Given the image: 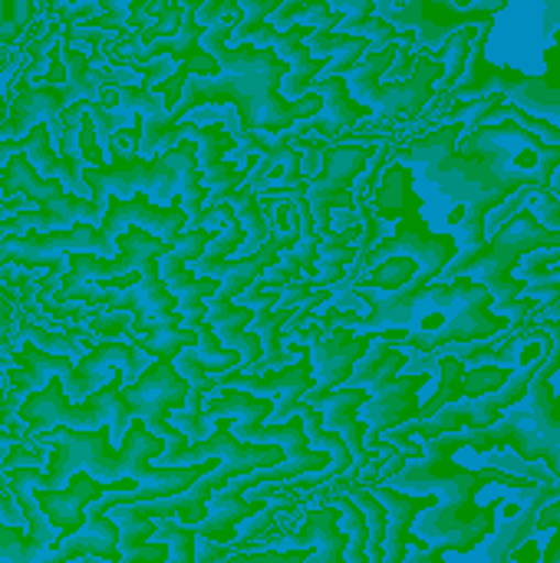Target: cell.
I'll return each instance as SVG.
<instances>
[{
    "instance_id": "obj_40",
    "label": "cell",
    "mask_w": 560,
    "mask_h": 563,
    "mask_svg": "<svg viewBox=\"0 0 560 563\" xmlns=\"http://www.w3.org/2000/svg\"><path fill=\"white\" fill-rule=\"evenodd\" d=\"M208 241H211V234L208 231H182L178 238H175V244H172V251L165 254L172 264H182V267H195L198 261H201V254H205V247H208Z\"/></svg>"
},
{
    "instance_id": "obj_5",
    "label": "cell",
    "mask_w": 560,
    "mask_h": 563,
    "mask_svg": "<svg viewBox=\"0 0 560 563\" xmlns=\"http://www.w3.org/2000/svg\"><path fill=\"white\" fill-rule=\"evenodd\" d=\"M560 366V323H551V353L541 363V369L535 373L525 399L508 409L495 426L482 429V432H452V435H439L432 439L436 449L442 452H459V449H475V452H488L498 445H512L518 459L525 462H548V468L560 478V412L554 406V389H551V376Z\"/></svg>"
},
{
    "instance_id": "obj_3",
    "label": "cell",
    "mask_w": 560,
    "mask_h": 563,
    "mask_svg": "<svg viewBox=\"0 0 560 563\" xmlns=\"http://www.w3.org/2000/svg\"><path fill=\"white\" fill-rule=\"evenodd\" d=\"M426 459L409 462L396 478L386 482V488L409 495V498H439L429 511H422L413 528L419 538L432 544V551H472L495 525V508L479 511L475 495L485 485H518L515 475L505 472H465L449 462V452L436 449L432 442L422 445ZM521 488V485H518Z\"/></svg>"
},
{
    "instance_id": "obj_50",
    "label": "cell",
    "mask_w": 560,
    "mask_h": 563,
    "mask_svg": "<svg viewBox=\"0 0 560 563\" xmlns=\"http://www.w3.org/2000/svg\"><path fill=\"white\" fill-rule=\"evenodd\" d=\"M231 563H307V554H277V551H261V554H234Z\"/></svg>"
},
{
    "instance_id": "obj_24",
    "label": "cell",
    "mask_w": 560,
    "mask_h": 563,
    "mask_svg": "<svg viewBox=\"0 0 560 563\" xmlns=\"http://www.w3.org/2000/svg\"><path fill=\"white\" fill-rule=\"evenodd\" d=\"M386 511V544H383V563H403L406 561V534L413 528V521L432 508V498H409V495H399L386 485H373L366 488Z\"/></svg>"
},
{
    "instance_id": "obj_28",
    "label": "cell",
    "mask_w": 560,
    "mask_h": 563,
    "mask_svg": "<svg viewBox=\"0 0 560 563\" xmlns=\"http://www.w3.org/2000/svg\"><path fill=\"white\" fill-rule=\"evenodd\" d=\"M307 53L314 59H323L327 69L317 76V79H333V76H347L370 49L366 40L360 36H340V33H323V30H314L307 40H304Z\"/></svg>"
},
{
    "instance_id": "obj_26",
    "label": "cell",
    "mask_w": 560,
    "mask_h": 563,
    "mask_svg": "<svg viewBox=\"0 0 560 563\" xmlns=\"http://www.w3.org/2000/svg\"><path fill=\"white\" fill-rule=\"evenodd\" d=\"M149 366H152V360L145 356V353H139L132 343H119V340H109V343H102V346H96V350H89L79 363H76V369L83 373V376H92V373H99V369H116L119 376H122V386L129 389V386H135L145 373H149Z\"/></svg>"
},
{
    "instance_id": "obj_59",
    "label": "cell",
    "mask_w": 560,
    "mask_h": 563,
    "mask_svg": "<svg viewBox=\"0 0 560 563\" xmlns=\"http://www.w3.org/2000/svg\"><path fill=\"white\" fill-rule=\"evenodd\" d=\"M307 563H317V561H310V554H307Z\"/></svg>"
},
{
    "instance_id": "obj_30",
    "label": "cell",
    "mask_w": 560,
    "mask_h": 563,
    "mask_svg": "<svg viewBox=\"0 0 560 563\" xmlns=\"http://www.w3.org/2000/svg\"><path fill=\"white\" fill-rule=\"evenodd\" d=\"M224 208H228V211L234 214V221L244 228V244L234 251L231 261H248V257H254V254L271 241V224H267V218H264V208H261L257 195L248 191V188H238L234 195L224 198Z\"/></svg>"
},
{
    "instance_id": "obj_33",
    "label": "cell",
    "mask_w": 560,
    "mask_h": 563,
    "mask_svg": "<svg viewBox=\"0 0 560 563\" xmlns=\"http://www.w3.org/2000/svg\"><path fill=\"white\" fill-rule=\"evenodd\" d=\"M125 343H135L139 353L155 360H175L182 350L198 346V330H182L178 323H162L149 330L145 336H125Z\"/></svg>"
},
{
    "instance_id": "obj_45",
    "label": "cell",
    "mask_w": 560,
    "mask_h": 563,
    "mask_svg": "<svg viewBox=\"0 0 560 563\" xmlns=\"http://www.w3.org/2000/svg\"><path fill=\"white\" fill-rule=\"evenodd\" d=\"M314 294V284L310 280H290L281 287V300H277V310H297L300 303H307Z\"/></svg>"
},
{
    "instance_id": "obj_57",
    "label": "cell",
    "mask_w": 560,
    "mask_h": 563,
    "mask_svg": "<svg viewBox=\"0 0 560 563\" xmlns=\"http://www.w3.org/2000/svg\"><path fill=\"white\" fill-rule=\"evenodd\" d=\"M551 389H554V396H560V366H558V373L551 376Z\"/></svg>"
},
{
    "instance_id": "obj_19",
    "label": "cell",
    "mask_w": 560,
    "mask_h": 563,
    "mask_svg": "<svg viewBox=\"0 0 560 563\" xmlns=\"http://www.w3.org/2000/svg\"><path fill=\"white\" fill-rule=\"evenodd\" d=\"M36 125H46L53 152H63V92L56 86H36V89H23L13 106H10V119L0 125V145L3 142H20L26 139Z\"/></svg>"
},
{
    "instance_id": "obj_17",
    "label": "cell",
    "mask_w": 560,
    "mask_h": 563,
    "mask_svg": "<svg viewBox=\"0 0 560 563\" xmlns=\"http://www.w3.org/2000/svg\"><path fill=\"white\" fill-rule=\"evenodd\" d=\"M76 224H89V228H102V214L92 208V201L73 198V195H59L33 211H17L10 218L0 221V241L7 238H30L36 234H59V231H73Z\"/></svg>"
},
{
    "instance_id": "obj_14",
    "label": "cell",
    "mask_w": 560,
    "mask_h": 563,
    "mask_svg": "<svg viewBox=\"0 0 560 563\" xmlns=\"http://www.w3.org/2000/svg\"><path fill=\"white\" fill-rule=\"evenodd\" d=\"M208 383H211V393H218V389H234V393H244V396H254V399H271V402H274V412H271L267 422L284 426V422H290L294 406L314 389L310 353L300 356L294 366L277 369V373H267V376L221 373V376H208Z\"/></svg>"
},
{
    "instance_id": "obj_29",
    "label": "cell",
    "mask_w": 560,
    "mask_h": 563,
    "mask_svg": "<svg viewBox=\"0 0 560 563\" xmlns=\"http://www.w3.org/2000/svg\"><path fill=\"white\" fill-rule=\"evenodd\" d=\"M274 412L271 399H254L234 389H218L215 399L201 409V426H221L224 419L231 422H244V426H264Z\"/></svg>"
},
{
    "instance_id": "obj_44",
    "label": "cell",
    "mask_w": 560,
    "mask_h": 563,
    "mask_svg": "<svg viewBox=\"0 0 560 563\" xmlns=\"http://www.w3.org/2000/svg\"><path fill=\"white\" fill-rule=\"evenodd\" d=\"M132 323H135L132 313H112V310H109V313H96V317L89 320V330H92V333H102V336H109V340H116V336L129 333Z\"/></svg>"
},
{
    "instance_id": "obj_35",
    "label": "cell",
    "mask_w": 560,
    "mask_h": 563,
    "mask_svg": "<svg viewBox=\"0 0 560 563\" xmlns=\"http://www.w3.org/2000/svg\"><path fill=\"white\" fill-rule=\"evenodd\" d=\"M330 508L340 515V531L350 538L347 551H343V563H370L366 558V541H370V528H366V518L360 515V508L353 505V498L347 495H333L327 498Z\"/></svg>"
},
{
    "instance_id": "obj_54",
    "label": "cell",
    "mask_w": 560,
    "mask_h": 563,
    "mask_svg": "<svg viewBox=\"0 0 560 563\" xmlns=\"http://www.w3.org/2000/svg\"><path fill=\"white\" fill-rule=\"evenodd\" d=\"M403 563H442V551H406V561Z\"/></svg>"
},
{
    "instance_id": "obj_51",
    "label": "cell",
    "mask_w": 560,
    "mask_h": 563,
    "mask_svg": "<svg viewBox=\"0 0 560 563\" xmlns=\"http://www.w3.org/2000/svg\"><path fill=\"white\" fill-rule=\"evenodd\" d=\"M327 7L333 13H343V16H373L376 13V3L373 0H330Z\"/></svg>"
},
{
    "instance_id": "obj_36",
    "label": "cell",
    "mask_w": 560,
    "mask_h": 563,
    "mask_svg": "<svg viewBox=\"0 0 560 563\" xmlns=\"http://www.w3.org/2000/svg\"><path fill=\"white\" fill-rule=\"evenodd\" d=\"M112 525L119 528V561L135 554L142 544H149V538L158 531V525L152 518H145L135 505H125V508H112Z\"/></svg>"
},
{
    "instance_id": "obj_6",
    "label": "cell",
    "mask_w": 560,
    "mask_h": 563,
    "mask_svg": "<svg viewBox=\"0 0 560 563\" xmlns=\"http://www.w3.org/2000/svg\"><path fill=\"white\" fill-rule=\"evenodd\" d=\"M535 251H560V231L541 228L535 221V214L525 208L502 231H495V238L462 271L459 280H472V284L485 287L488 297H492V313L502 317V320H508V323L512 320H521V317H535L541 307L531 303V300H521V290L525 287H518L512 280L515 264L525 254H535Z\"/></svg>"
},
{
    "instance_id": "obj_41",
    "label": "cell",
    "mask_w": 560,
    "mask_h": 563,
    "mask_svg": "<svg viewBox=\"0 0 560 563\" xmlns=\"http://www.w3.org/2000/svg\"><path fill=\"white\" fill-rule=\"evenodd\" d=\"M23 336H26L33 346H40L43 353H50V356H69L73 363H76V356H79V346H76L69 336L46 333V330H40V327H26V330H23ZM79 360H83V356H79Z\"/></svg>"
},
{
    "instance_id": "obj_23",
    "label": "cell",
    "mask_w": 560,
    "mask_h": 563,
    "mask_svg": "<svg viewBox=\"0 0 560 563\" xmlns=\"http://www.w3.org/2000/svg\"><path fill=\"white\" fill-rule=\"evenodd\" d=\"M79 558H99L106 563H119V528L112 525L109 515H86V525L63 538L53 551L33 563H69Z\"/></svg>"
},
{
    "instance_id": "obj_10",
    "label": "cell",
    "mask_w": 560,
    "mask_h": 563,
    "mask_svg": "<svg viewBox=\"0 0 560 563\" xmlns=\"http://www.w3.org/2000/svg\"><path fill=\"white\" fill-rule=\"evenodd\" d=\"M188 393L191 386L175 373L172 360H155L135 386L122 389V406L132 422H142L155 439L165 442L168 452H178V449H188V439L172 429L168 416L185 409Z\"/></svg>"
},
{
    "instance_id": "obj_49",
    "label": "cell",
    "mask_w": 560,
    "mask_h": 563,
    "mask_svg": "<svg viewBox=\"0 0 560 563\" xmlns=\"http://www.w3.org/2000/svg\"><path fill=\"white\" fill-rule=\"evenodd\" d=\"M195 563H231L234 554L228 551V544H215V541H198L195 538Z\"/></svg>"
},
{
    "instance_id": "obj_21",
    "label": "cell",
    "mask_w": 560,
    "mask_h": 563,
    "mask_svg": "<svg viewBox=\"0 0 560 563\" xmlns=\"http://www.w3.org/2000/svg\"><path fill=\"white\" fill-rule=\"evenodd\" d=\"M350 538L340 531V515L333 508H317L307 511V518L300 521L297 534L290 538H277L271 548L264 551H277V554H297V551H314L310 561L317 563H343Z\"/></svg>"
},
{
    "instance_id": "obj_52",
    "label": "cell",
    "mask_w": 560,
    "mask_h": 563,
    "mask_svg": "<svg viewBox=\"0 0 560 563\" xmlns=\"http://www.w3.org/2000/svg\"><path fill=\"white\" fill-rule=\"evenodd\" d=\"M535 528H558V541H554V548H551V561L548 563H560V501L554 508H545V511H538V518H535Z\"/></svg>"
},
{
    "instance_id": "obj_56",
    "label": "cell",
    "mask_w": 560,
    "mask_h": 563,
    "mask_svg": "<svg viewBox=\"0 0 560 563\" xmlns=\"http://www.w3.org/2000/svg\"><path fill=\"white\" fill-rule=\"evenodd\" d=\"M541 317H545V323H560V297L554 303L541 307Z\"/></svg>"
},
{
    "instance_id": "obj_22",
    "label": "cell",
    "mask_w": 560,
    "mask_h": 563,
    "mask_svg": "<svg viewBox=\"0 0 560 563\" xmlns=\"http://www.w3.org/2000/svg\"><path fill=\"white\" fill-rule=\"evenodd\" d=\"M307 96H320V112L317 115H310V119H304V122H297L294 129H290V135H294V142L297 139H304L307 132H320V135H327V139H333V135H343V129L347 125H353L360 115H366V109H360L353 99H350V92H347V79L343 76H333V79H317L310 89H307Z\"/></svg>"
},
{
    "instance_id": "obj_55",
    "label": "cell",
    "mask_w": 560,
    "mask_h": 563,
    "mask_svg": "<svg viewBox=\"0 0 560 563\" xmlns=\"http://www.w3.org/2000/svg\"><path fill=\"white\" fill-rule=\"evenodd\" d=\"M7 330H10V300L0 297V343L7 340Z\"/></svg>"
},
{
    "instance_id": "obj_37",
    "label": "cell",
    "mask_w": 560,
    "mask_h": 563,
    "mask_svg": "<svg viewBox=\"0 0 560 563\" xmlns=\"http://www.w3.org/2000/svg\"><path fill=\"white\" fill-rule=\"evenodd\" d=\"M188 350H191L195 363H198L208 376L234 373L238 363H241V356H238L234 350H224V346L218 343V336H215V330H211L208 323L198 327V346H188Z\"/></svg>"
},
{
    "instance_id": "obj_1",
    "label": "cell",
    "mask_w": 560,
    "mask_h": 563,
    "mask_svg": "<svg viewBox=\"0 0 560 563\" xmlns=\"http://www.w3.org/2000/svg\"><path fill=\"white\" fill-rule=\"evenodd\" d=\"M241 23V10H228L211 30L198 36V49L208 53L218 63L215 76H188L182 99L172 109V122L178 125L191 109L201 106H218L228 102L244 132H290L297 122L310 119L320 112V96H304L300 102H284L281 99V79H284V63L271 49H254V46H238L228 49L231 30Z\"/></svg>"
},
{
    "instance_id": "obj_20",
    "label": "cell",
    "mask_w": 560,
    "mask_h": 563,
    "mask_svg": "<svg viewBox=\"0 0 560 563\" xmlns=\"http://www.w3.org/2000/svg\"><path fill=\"white\" fill-rule=\"evenodd\" d=\"M135 488H139L135 482L99 485V482H92L89 475H73L69 485L59 488V492H43V488H36V501H40L43 515L50 518V525H53L63 538H69V534H76V531L86 525V508H89L92 501H99L102 495H112V492H135Z\"/></svg>"
},
{
    "instance_id": "obj_32",
    "label": "cell",
    "mask_w": 560,
    "mask_h": 563,
    "mask_svg": "<svg viewBox=\"0 0 560 563\" xmlns=\"http://www.w3.org/2000/svg\"><path fill=\"white\" fill-rule=\"evenodd\" d=\"M0 195H3V198L23 195V198H30L33 205H46V201H53V198H59V195H66V191H63L56 181H43V178L33 172V165H30L23 155H17V158L7 162V168H3V175H0Z\"/></svg>"
},
{
    "instance_id": "obj_31",
    "label": "cell",
    "mask_w": 560,
    "mask_h": 563,
    "mask_svg": "<svg viewBox=\"0 0 560 563\" xmlns=\"http://www.w3.org/2000/svg\"><path fill=\"white\" fill-rule=\"evenodd\" d=\"M413 185H416V178H413L409 168H403V165L389 168L376 181V198H373L376 218L380 221H393V218H403L406 211H416L419 208V198L413 195Z\"/></svg>"
},
{
    "instance_id": "obj_34",
    "label": "cell",
    "mask_w": 560,
    "mask_h": 563,
    "mask_svg": "<svg viewBox=\"0 0 560 563\" xmlns=\"http://www.w3.org/2000/svg\"><path fill=\"white\" fill-rule=\"evenodd\" d=\"M472 40H475V26H465V30H455L442 46H439V63H442V79L436 86V99L449 96L459 82V76L465 73V63L472 56Z\"/></svg>"
},
{
    "instance_id": "obj_9",
    "label": "cell",
    "mask_w": 560,
    "mask_h": 563,
    "mask_svg": "<svg viewBox=\"0 0 560 563\" xmlns=\"http://www.w3.org/2000/svg\"><path fill=\"white\" fill-rule=\"evenodd\" d=\"M396 46H386L380 53H366L343 79H347V92L350 99L373 112L376 119H413L426 109V102L436 96V79L442 76V63L439 59H429L422 56L413 69V76L406 82H396V86H380L376 79L393 66L396 59Z\"/></svg>"
},
{
    "instance_id": "obj_11",
    "label": "cell",
    "mask_w": 560,
    "mask_h": 563,
    "mask_svg": "<svg viewBox=\"0 0 560 563\" xmlns=\"http://www.w3.org/2000/svg\"><path fill=\"white\" fill-rule=\"evenodd\" d=\"M76 254H92L99 261H116L119 244L102 238L99 228L76 224L73 231L59 234H30V238H7L0 241V264H20V267H53V274L66 277L69 261Z\"/></svg>"
},
{
    "instance_id": "obj_25",
    "label": "cell",
    "mask_w": 560,
    "mask_h": 563,
    "mask_svg": "<svg viewBox=\"0 0 560 563\" xmlns=\"http://www.w3.org/2000/svg\"><path fill=\"white\" fill-rule=\"evenodd\" d=\"M158 277H162L165 290L178 303V317H182L178 327L182 330H198L205 323V303L218 294V280L195 277L191 271H185L182 264H172L168 257L158 261Z\"/></svg>"
},
{
    "instance_id": "obj_39",
    "label": "cell",
    "mask_w": 560,
    "mask_h": 563,
    "mask_svg": "<svg viewBox=\"0 0 560 563\" xmlns=\"http://www.w3.org/2000/svg\"><path fill=\"white\" fill-rule=\"evenodd\" d=\"M284 0H238V10L244 13L241 16V23L231 30V36H228V49H238V46H244V40L261 26V23H267L274 13H277V7H281Z\"/></svg>"
},
{
    "instance_id": "obj_15",
    "label": "cell",
    "mask_w": 560,
    "mask_h": 563,
    "mask_svg": "<svg viewBox=\"0 0 560 563\" xmlns=\"http://www.w3.org/2000/svg\"><path fill=\"white\" fill-rule=\"evenodd\" d=\"M129 228H139L165 244H175V238L188 228V214L182 211V205L175 208H155L145 195H135L132 201H119L112 198L109 201V211L102 218V238L116 241L129 231Z\"/></svg>"
},
{
    "instance_id": "obj_2",
    "label": "cell",
    "mask_w": 560,
    "mask_h": 563,
    "mask_svg": "<svg viewBox=\"0 0 560 563\" xmlns=\"http://www.w3.org/2000/svg\"><path fill=\"white\" fill-rule=\"evenodd\" d=\"M459 135H462L459 125L429 129L426 139L396 152V162L403 168H409L416 181L432 185L439 195H446L459 208V218L452 221V241H455L459 254L439 274L442 284L459 280L462 271L485 251V244H488L485 218L512 198V191L482 162L455 152Z\"/></svg>"
},
{
    "instance_id": "obj_13",
    "label": "cell",
    "mask_w": 560,
    "mask_h": 563,
    "mask_svg": "<svg viewBox=\"0 0 560 563\" xmlns=\"http://www.w3.org/2000/svg\"><path fill=\"white\" fill-rule=\"evenodd\" d=\"M502 96L508 99L512 106H518L521 112L541 119V122H551L560 129V89L548 86L545 79H535V76H518V73H492L485 79H475V82H465V86H455L449 96H442L446 102H475V99H492ZM439 102V99H436Z\"/></svg>"
},
{
    "instance_id": "obj_7",
    "label": "cell",
    "mask_w": 560,
    "mask_h": 563,
    "mask_svg": "<svg viewBox=\"0 0 560 563\" xmlns=\"http://www.w3.org/2000/svg\"><path fill=\"white\" fill-rule=\"evenodd\" d=\"M459 155L482 162L512 195L521 188L548 191L554 172L560 168V148L545 145L541 139L518 129L515 122L479 125L472 135L462 139Z\"/></svg>"
},
{
    "instance_id": "obj_46",
    "label": "cell",
    "mask_w": 560,
    "mask_h": 563,
    "mask_svg": "<svg viewBox=\"0 0 560 563\" xmlns=\"http://www.w3.org/2000/svg\"><path fill=\"white\" fill-rule=\"evenodd\" d=\"M327 148H330V145H323V142H307V145H304V152H300V175H304V178H317V175H320Z\"/></svg>"
},
{
    "instance_id": "obj_38",
    "label": "cell",
    "mask_w": 560,
    "mask_h": 563,
    "mask_svg": "<svg viewBox=\"0 0 560 563\" xmlns=\"http://www.w3.org/2000/svg\"><path fill=\"white\" fill-rule=\"evenodd\" d=\"M149 544H165L168 548V558L165 563H195V531L191 528H182L175 521H162L158 531L149 538Z\"/></svg>"
},
{
    "instance_id": "obj_16",
    "label": "cell",
    "mask_w": 560,
    "mask_h": 563,
    "mask_svg": "<svg viewBox=\"0 0 560 563\" xmlns=\"http://www.w3.org/2000/svg\"><path fill=\"white\" fill-rule=\"evenodd\" d=\"M366 399H370V396H366L363 389H337V393H327V396H317V399H300L307 409H317L323 429L333 432V435H340L343 445L350 449L356 472H353L350 478H337V482H343V485L353 482V478L360 475V468L376 455L373 449H366V426L356 419V412H360V406H363Z\"/></svg>"
},
{
    "instance_id": "obj_18",
    "label": "cell",
    "mask_w": 560,
    "mask_h": 563,
    "mask_svg": "<svg viewBox=\"0 0 560 563\" xmlns=\"http://www.w3.org/2000/svg\"><path fill=\"white\" fill-rule=\"evenodd\" d=\"M366 350H370V336H356L350 330H330L320 343L307 350L314 369V389L304 399H317L343 389V383L350 379L353 366L363 360Z\"/></svg>"
},
{
    "instance_id": "obj_53",
    "label": "cell",
    "mask_w": 560,
    "mask_h": 563,
    "mask_svg": "<svg viewBox=\"0 0 560 563\" xmlns=\"http://www.w3.org/2000/svg\"><path fill=\"white\" fill-rule=\"evenodd\" d=\"M59 10H63L69 20H76V16H86V13H99L102 3H92V0H89V3H73V7H59Z\"/></svg>"
},
{
    "instance_id": "obj_48",
    "label": "cell",
    "mask_w": 560,
    "mask_h": 563,
    "mask_svg": "<svg viewBox=\"0 0 560 563\" xmlns=\"http://www.w3.org/2000/svg\"><path fill=\"white\" fill-rule=\"evenodd\" d=\"M304 10V0H284L281 7H277V13L267 20V26H274V30H281V33H287V30H294L297 26V13Z\"/></svg>"
},
{
    "instance_id": "obj_4",
    "label": "cell",
    "mask_w": 560,
    "mask_h": 563,
    "mask_svg": "<svg viewBox=\"0 0 560 563\" xmlns=\"http://www.w3.org/2000/svg\"><path fill=\"white\" fill-rule=\"evenodd\" d=\"M83 178L89 185V201L102 218H106L112 198L132 201L135 195H145L155 208H175V195H178V205L188 214L185 231H198V221L205 214L201 211L205 188H201V172H198V148L188 139H182L172 152H165L155 162L116 155L112 165L83 168Z\"/></svg>"
},
{
    "instance_id": "obj_58",
    "label": "cell",
    "mask_w": 560,
    "mask_h": 563,
    "mask_svg": "<svg viewBox=\"0 0 560 563\" xmlns=\"http://www.w3.org/2000/svg\"><path fill=\"white\" fill-rule=\"evenodd\" d=\"M69 563H106V561H99V558H79V561H69Z\"/></svg>"
},
{
    "instance_id": "obj_43",
    "label": "cell",
    "mask_w": 560,
    "mask_h": 563,
    "mask_svg": "<svg viewBox=\"0 0 560 563\" xmlns=\"http://www.w3.org/2000/svg\"><path fill=\"white\" fill-rule=\"evenodd\" d=\"M30 13H33V3L30 0H13V3L0 0V43L13 40L26 26Z\"/></svg>"
},
{
    "instance_id": "obj_47",
    "label": "cell",
    "mask_w": 560,
    "mask_h": 563,
    "mask_svg": "<svg viewBox=\"0 0 560 563\" xmlns=\"http://www.w3.org/2000/svg\"><path fill=\"white\" fill-rule=\"evenodd\" d=\"M0 465H3V472H10V468H43V465H50V462H46V455L17 445V449L7 452V459H3Z\"/></svg>"
},
{
    "instance_id": "obj_27",
    "label": "cell",
    "mask_w": 560,
    "mask_h": 563,
    "mask_svg": "<svg viewBox=\"0 0 560 563\" xmlns=\"http://www.w3.org/2000/svg\"><path fill=\"white\" fill-rule=\"evenodd\" d=\"M261 511V505L244 501V498H231L224 492L211 495L208 501V515L201 525H195V538L198 541H215V544H234V528L248 518H254Z\"/></svg>"
},
{
    "instance_id": "obj_12",
    "label": "cell",
    "mask_w": 560,
    "mask_h": 563,
    "mask_svg": "<svg viewBox=\"0 0 560 563\" xmlns=\"http://www.w3.org/2000/svg\"><path fill=\"white\" fill-rule=\"evenodd\" d=\"M373 158V148L356 142V145H330L323 155V168L317 178L307 181L304 198L310 205V218L317 234H330V208H347L353 214L356 201L350 195L353 181L360 178V172L366 168V162Z\"/></svg>"
},
{
    "instance_id": "obj_42",
    "label": "cell",
    "mask_w": 560,
    "mask_h": 563,
    "mask_svg": "<svg viewBox=\"0 0 560 563\" xmlns=\"http://www.w3.org/2000/svg\"><path fill=\"white\" fill-rule=\"evenodd\" d=\"M337 23H340V16L327 7V0H310V3H304V10L297 13V26H304V30H323V33H337Z\"/></svg>"
},
{
    "instance_id": "obj_8",
    "label": "cell",
    "mask_w": 560,
    "mask_h": 563,
    "mask_svg": "<svg viewBox=\"0 0 560 563\" xmlns=\"http://www.w3.org/2000/svg\"><path fill=\"white\" fill-rule=\"evenodd\" d=\"M122 376H116L106 389H99L92 399H86L83 406H73L59 386V379H53L43 393L30 396L20 406V422H26V435H40L50 429H73V432H96L102 426H109V445L122 449L132 419L122 406Z\"/></svg>"
}]
</instances>
